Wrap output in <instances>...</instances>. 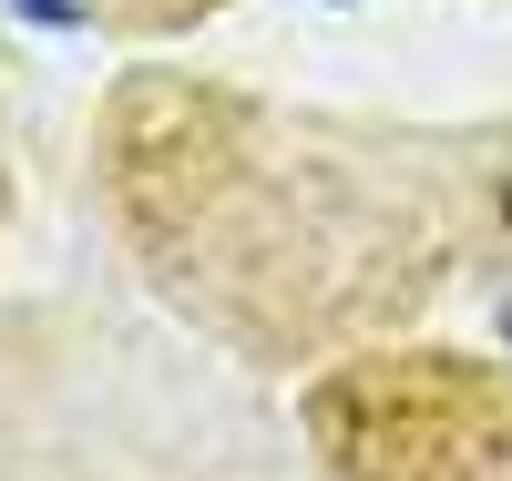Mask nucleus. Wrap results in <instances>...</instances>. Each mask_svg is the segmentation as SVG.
Returning <instances> with one entry per match:
<instances>
[{
  "label": "nucleus",
  "mask_w": 512,
  "mask_h": 481,
  "mask_svg": "<svg viewBox=\"0 0 512 481\" xmlns=\"http://www.w3.org/2000/svg\"><path fill=\"white\" fill-rule=\"evenodd\" d=\"M492 215H502V236H512V164L492 174Z\"/></svg>",
  "instance_id": "f257e3e1"
},
{
  "label": "nucleus",
  "mask_w": 512,
  "mask_h": 481,
  "mask_svg": "<svg viewBox=\"0 0 512 481\" xmlns=\"http://www.w3.org/2000/svg\"><path fill=\"white\" fill-rule=\"evenodd\" d=\"M31 21H62V0H31Z\"/></svg>",
  "instance_id": "f03ea898"
}]
</instances>
